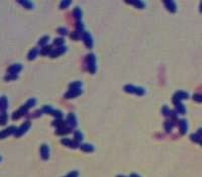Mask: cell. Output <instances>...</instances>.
Masks as SVG:
<instances>
[{"label":"cell","mask_w":202,"mask_h":177,"mask_svg":"<svg viewBox=\"0 0 202 177\" xmlns=\"http://www.w3.org/2000/svg\"><path fill=\"white\" fill-rule=\"evenodd\" d=\"M130 177H139V176L137 175V174H132V175H130Z\"/></svg>","instance_id":"cell-46"},{"label":"cell","mask_w":202,"mask_h":177,"mask_svg":"<svg viewBox=\"0 0 202 177\" xmlns=\"http://www.w3.org/2000/svg\"><path fill=\"white\" fill-rule=\"evenodd\" d=\"M123 89H124V91L127 92V93H134L139 96L144 95V92H146L142 87H137V86H134V85H125V86L123 87Z\"/></svg>","instance_id":"cell-2"},{"label":"cell","mask_w":202,"mask_h":177,"mask_svg":"<svg viewBox=\"0 0 202 177\" xmlns=\"http://www.w3.org/2000/svg\"><path fill=\"white\" fill-rule=\"evenodd\" d=\"M200 145H201V146H202V141H201V142H200Z\"/></svg>","instance_id":"cell-48"},{"label":"cell","mask_w":202,"mask_h":177,"mask_svg":"<svg viewBox=\"0 0 202 177\" xmlns=\"http://www.w3.org/2000/svg\"><path fill=\"white\" fill-rule=\"evenodd\" d=\"M67 51V48H66L65 46H62V47H58L56 50H54V51H52L51 53H50V57L51 58H56V57L62 55V54H64L65 52Z\"/></svg>","instance_id":"cell-11"},{"label":"cell","mask_w":202,"mask_h":177,"mask_svg":"<svg viewBox=\"0 0 202 177\" xmlns=\"http://www.w3.org/2000/svg\"><path fill=\"white\" fill-rule=\"evenodd\" d=\"M53 126L57 127L58 129H60V127H67V124H66V122H64L63 119H55L53 122Z\"/></svg>","instance_id":"cell-24"},{"label":"cell","mask_w":202,"mask_h":177,"mask_svg":"<svg viewBox=\"0 0 202 177\" xmlns=\"http://www.w3.org/2000/svg\"><path fill=\"white\" fill-rule=\"evenodd\" d=\"M80 148L83 152H86V153H90L92 151H94V147L92 145H90V144H82L80 146Z\"/></svg>","instance_id":"cell-21"},{"label":"cell","mask_w":202,"mask_h":177,"mask_svg":"<svg viewBox=\"0 0 202 177\" xmlns=\"http://www.w3.org/2000/svg\"><path fill=\"white\" fill-rule=\"evenodd\" d=\"M35 102H37V100H35V98H30V99H28V100L27 101L25 105H27L28 108H30V107H32V106L35 105Z\"/></svg>","instance_id":"cell-35"},{"label":"cell","mask_w":202,"mask_h":177,"mask_svg":"<svg viewBox=\"0 0 202 177\" xmlns=\"http://www.w3.org/2000/svg\"><path fill=\"white\" fill-rule=\"evenodd\" d=\"M81 87H82V82L80 81H75L69 85L70 90H77V89H81Z\"/></svg>","instance_id":"cell-22"},{"label":"cell","mask_w":202,"mask_h":177,"mask_svg":"<svg viewBox=\"0 0 202 177\" xmlns=\"http://www.w3.org/2000/svg\"><path fill=\"white\" fill-rule=\"evenodd\" d=\"M179 124V131L182 135H185L187 133V130H188V124H187V120L185 119H182L178 122Z\"/></svg>","instance_id":"cell-13"},{"label":"cell","mask_w":202,"mask_h":177,"mask_svg":"<svg viewBox=\"0 0 202 177\" xmlns=\"http://www.w3.org/2000/svg\"><path fill=\"white\" fill-rule=\"evenodd\" d=\"M74 140L77 142V143H80V142L83 140V135L81 132H79V131L74 132Z\"/></svg>","instance_id":"cell-29"},{"label":"cell","mask_w":202,"mask_h":177,"mask_svg":"<svg viewBox=\"0 0 202 177\" xmlns=\"http://www.w3.org/2000/svg\"><path fill=\"white\" fill-rule=\"evenodd\" d=\"M55 117H56V119H62V117H63V113H62V112H60V110H54L53 114Z\"/></svg>","instance_id":"cell-37"},{"label":"cell","mask_w":202,"mask_h":177,"mask_svg":"<svg viewBox=\"0 0 202 177\" xmlns=\"http://www.w3.org/2000/svg\"><path fill=\"white\" fill-rule=\"evenodd\" d=\"M52 52V46H46L42 47V51H40V55L42 56H47L50 55V53Z\"/></svg>","instance_id":"cell-27"},{"label":"cell","mask_w":202,"mask_h":177,"mask_svg":"<svg viewBox=\"0 0 202 177\" xmlns=\"http://www.w3.org/2000/svg\"><path fill=\"white\" fill-rule=\"evenodd\" d=\"M66 177H67V176H66Z\"/></svg>","instance_id":"cell-50"},{"label":"cell","mask_w":202,"mask_h":177,"mask_svg":"<svg viewBox=\"0 0 202 177\" xmlns=\"http://www.w3.org/2000/svg\"><path fill=\"white\" fill-rule=\"evenodd\" d=\"M173 98L181 101L182 99H187V98H189V94L187 93V92H185V91L180 90V91H177V92H176V93L174 94V96H173Z\"/></svg>","instance_id":"cell-15"},{"label":"cell","mask_w":202,"mask_h":177,"mask_svg":"<svg viewBox=\"0 0 202 177\" xmlns=\"http://www.w3.org/2000/svg\"><path fill=\"white\" fill-rule=\"evenodd\" d=\"M190 139H191L193 142H196V143H200L202 141V138L200 136H199L198 134H192L190 135Z\"/></svg>","instance_id":"cell-33"},{"label":"cell","mask_w":202,"mask_h":177,"mask_svg":"<svg viewBox=\"0 0 202 177\" xmlns=\"http://www.w3.org/2000/svg\"><path fill=\"white\" fill-rule=\"evenodd\" d=\"M79 37H80V34L79 32H73L72 34H71V39L72 40H79Z\"/></svg>","instance_id":"cell-42"},{"label":"cell","mask_w":202,"mask_h":177,"mask_svg":"<svg viewBox=\"0 0 202 177\" xmlns=\"http://www.w3.org/2000/svg\"><path fill=\"white\" fill-rule=\"evenodd\" d=\"M16 130H17V127H14V126L6 127L5 130H3V131L0 132V139H5L6 137L10 136V135H12V134L14 135L16 132Z\"/></svg>","instance_id":"cell-5"},{"label":"cell","mask_w":202,"mask_h":177,"mask_svg":"<svg viewBox=\"0 0 202 177\" xmlns=\"http://www.w3.org/2000/svg\"><path fill=\"white\" fill-rule=\"evenodd\" d=\"M73 13H74L75 18H77L78 20L81 19V17H82V11H81V9L79 7H76L74 10H73Z\"/></svg>","instance_id":"cell-30"},{"label":"cell","mask_w":202,"mask_h":177,"mask_svg":"<svg viewBox=\"0 0 202 177\" xmlns=\"http://www.w3.org/2000/svg\"><path fill=\"white\" fill-rule=\"evenodd\" d=\"M82 93V90L81 89H77V90H69L67 93L65 94L66 98H75L77 96H79L80 94Z\"/></svg>","instance_id":"cell-17"},{"label":"cell","mask_w":202,"mask_h":177,"mask_svg":"<svg viewBox=\"0 0 202 177\" xmlns=\"http://www.w3.org/2000/svg\"><path fill=\"white\" fill-rule=\"evenodd\" d=\"M30 127V122H24L21 126L18 127L17 130H16L15 134H14V136L16 137V138H19V137L22 136L23 134H25L28 131V129Z\"/></svg>","instance_id":"cell-3"},{"label":"cell","mask_w":202,"mask_h":177,"mask_svg":"<svg viewBox=\"0 0 202 177\" xmlns=\"http://www.w3.org/2000/svg\"><path fill=\"white\" fill-rule=\"evenodd\" d=\"M22 69V66L20 64H14V65L10 66V67L7 69V73L8 74H12V75H18V73L20 72Z\"/></svg>","instance_id":"cell-10"},{"label":"cell","mask_w":202,"mask_h":177,"mask_svg":"<svg viewBox=\"0 0 202 177\" xmlns=\"http://www.w3.org/2000/svg\"><path fill=\"white\" fill-rule=\"evenodd\" d=\"M173 102H174V104H175L176 112H177V113H181V114L186 113V107H185V105L183 104L181 101L173 98Z\"/></svg>","instance_id":"cell-7"},{"label":"cell","mask_w":202,"mask_h":177,"mask_svg":"<svg viewBox=\"0 0 202 177\" xmlns=\"http://www.w3.org/2000/svg\"><path fill=\"white\" fill-rule=\"evenodd\" d=\"M5 81H11V80H15L17 79V75H12V74H7L5 77H4Z\"/></svg>","instance_id":"cell-39"},{"label":"cell","mask_w":202,"mask_h":177,"mask_svg":"<svg viewBox=\"0 0 202 177\" xmlns=\"http://www.w3.org/2000/svg\"><path fill=\"white\" fill-rule=\"evenodd\" d=\"M7 119H8V115H7L6 112L1 113V114H0V124L4 126V124L7 122Z\"/></svg>","instance_id":"cell-31"},{"label":"cell","mask_w":202,"mask_h":177,"mask_svg":"<svg viewBox=\"0 0 202 177\" xmlns=\"http://www.w3.org/2000/svg\"><path fill=\"white\" fill-rule=\"evenodd\" d=\"M61 143L63 144L64 146H67V147H70V148H72V149H77L78 147H79V143H77L75 140L74 141H72V140H70V139H62V141H61Z\"/></svg>","instance_id":"cell-9"},{"label":"cell","mask_w":202,"mask_h":177,"mask_svg":"<svg viewBox=\"0 0 202 177\" xmlns=\"http://www.w3.org/2000/svg\"><path fill=\"white\" fill-rule=\"evenodd\" d=\"M7 107H8V100H7L6 96H2L0 98V112L1 113L6 112Z\"/></svg>","instance_id":"cell-16"},{"label":"cell","mask_w":202,"mask_h":177,"mask_svg":"<svg viewBox=\"0 0 202 177\" xmlns=\"http://www.w3.org/2000/svg\"><path fill=\"white\" fill-rule=\"evenodd\" d=\"M72 132V129L69 127H60V129L56 130V135H59V136H64V135L70 134Z\"/></svg>","instance_id":"cell-18"},{"label":"cell","mask_w":202,"mask_h":177,"mask_svg":"<svg viewBox=\"0 0 202 177\" xmlns=\"http://www.w3.org/2000/svg\"><path fill=\"white\" fill-rule=\"evenodd\" d=\"M66 124L71 127V129H73V127H75L77 126V120H76V117L74 113H69L68 117H67V120H66Z\"/></svg>","instance_id":"cell-8"},{"label":"cell","mask_w":202,"mask_h":177,"mask_svg":"<svg viewBox=\"0 0 202 177\" xmlns=\"http://www.w3.org/2000/svg\"><path fill=\"white\" fill-rule=\"evenodd\" d=\"M117 177H124V176H121V175H118Z\"/></svg>","instance_id":"cell-47"},{"label":"cell","mask_w":202,"mask_h":177,"mask_svg":"<svg viewBox=\"0 0 202 177\" xmlns=\"http://www.w3.org/2000/svg\"><path fill=\"white\" fill-rule=\"evenodd\" d=\"M49 40H50L49 37H47V35H45V37H42V39H40V41H39V45H40V47H42H42H46L47 46V42H49Z\"/></svg>","instance_id":"cell-32"},{"label":"cell","mask_w":202,"mask_h":177,"mask_svg":"<svg viewBox=\"0 0 202 177\" xmlns=\"http://www.w3.org/2000/svg\"><path fill=\"white\" fill-rule=\"evenodd\" d=\"M42 112L44 113H47V114H53V112H54V108L52 107V106H50V105H45L44 107L42 108Z\"/></svg>","instance_id":"cell-28"},{"label":"cell","mask_w":202,"mask_h":177,"mask_svg":"<svg viewBox=\"0 0 202 177\" xmlns=\"http://www.w3.org/2000/svg\"><path fill=\"white\" fill-rule=\"evenodd\" d=\"M86 62L88 70L91 74H95L96 72V58H95L94 54H88L86 57Z\"/></svg>","instance_id":"cell-1"},{"label":"cell","mask_w":202,"mask_h":177,"mask_svg":"<svg viewBox=\"0 0 202 177\" xmlns=\"http://www.w3.org/2000/svg\"><path fill=\"white\" fill-rule=\"evenodd\" d=\"M49 156H50L49 147H47L46 144H42V145L40 146V157H42L44 160H47L49 159Z\"/></svg>","instance_id":"cell-14"},{"label":"cell","mask_w":202,"mask_h":177,"mask_svg":"<svg viewBox=\"0 0 202 177\" xmlns=\"http://www.w3.org/2000/svg\"><path fill=\"white\" fill-rule=\"evenodd\" d=\"M162 113H163L165 117H169V115H170V113H171L170 108H169L167 105H164L163 108H162Z\"/></svg>","instance_id":"cell-34"},{"label":"cell","mask_w":202,"mask_h":177,"mask_svg":"<svg viewBox=\"0 0 202 177\" xmlns=\"http://www.w3.org/2000/svg\"><path fill=\"white\" fill-rule=\"evenodd\" d=\"M164 4H165L166 8L168 9V11H170L171 13H175L176 10H177V6H176V3L174 1L165 0V1H164Z\"/></svg>","instance_id":"cell-12"},{"label":"cell","mask_w":202,"mask_h":177,"mask_svg":"<svg viewBox=\"0 0 202 177\" xmlns=\"http://www.w3.org/2000/svg\"><path fill=\"white\" fill-rule=\"evenodd\" d=\"M197 134H198L199 136H200L201 138H202V127H200V129H199L198 131H197Z\"/></svg>","instance_id":"cell-44"},{"label":"cell","mask_w":202,"mask_h":177,"mask_svg":"<svg viewBox=\"0 0 202 177\" xmlns=\"http://www.w3.org/2000/svg\"><path fill=\"white\" fill-rule=\"evenodd\" d=\"M0 161H1V157H0Z\"/></svg>","instance_id":"cell-49"},{"label":"cell","mask_w":202,"mask_h":177,"mask_svg":"<svg viewBox=\"0 0 202 177\" xmlns=\"http://www.w3.org/2000/svg\"><path fill=\"white\" fill-rule=\"evenodd\" d=\"M64 42H65V40L62 39V37H60V39H56L54 41V45H56V46L58 47H62L64 46Z\"/></svg>","instance_id":"cell-36"},{"label":"cell","mask_w":202,"mask_h":177,"mask_svg":"<svg viewBox=\"0 0 202 177\" xmlns=\"http://www.w3.org/2000/svg\"><path fill=\"white\" fill-rule=\"evenodd\" d=\"M82 37V40H83V42H84L85 46H86L88 49L92 48V46H93V40H92V37H91V35H90L89 32H85L84 34L82 35V37Z\"/></svg>","instance_id":"cell-6"},{"label":"cell","mask_w":202,"mask_h":177,"mask_svg":"<svg viewBox=\"0 0 202 177\" xmlns=\"http://www.w3.org/2000/svg\"><path fill=\"white\" fill-rule=\"evenodd\" d=\"M193 99L197 102H202V94H194L193 95Z\"/></svg>","instance_id":"cell-41"},{"label":"cell","mask_w":202,"mask_h":177,"mask_svg":"<svg viewBox=\"0 0 202 177\" xmlns=\"http://www.w3.org/2000/svg\"><path fill=\"white\" fill-rule=\"evenodd\" d=\"M173 127H174V124H172V122L171 120H166L165 122V124H164V127H165V130H166V132L167 133H170L171 131L173 130Z\"/></svg>","instance_id":"cell-25"},{"label":"cell","mask_w":202,"mask_h":177,"mask_svg":"<svg viewBox=\"0 0 202 177\" xmlns=\"http://www.w3.org/2000/svg\"><path fill=\"white\" fill-rule=\"evenodd\" d=\"M71 4V1L70 0H64V1H62L61 2V4H60V7L62 9H65V8H67V7L70 5Z\"/></svg>","instance_id":"cell-38"},{"label":"cell","mask_w":202,"mask_h":177,"mask_svg":"<svg viewBox=\"0 0 202 177\" xmlns=\"http://www.w3.org/2000/svg\"><path fill=\"white\" fill-rule=\"evenodd\" d=\"M76 32H79V34H84L85 30H84V25H83V22L81 20H78L76 22Z\"/></svg>","instance_id":"cell-23"},{"label":"cell","mask_w":202,"mask_h":177,"mask_svg":"<svg viewBox=\"0 0 202 177\" xmlns=\"http://www.w3.org/2000/svg\"><path fill=\"white\" fill-rule=\"evenodd\" d=\"M199 9H200V12L202 13V1L200 2V6H199Z\"/></svg>","instance_id":"cell-45"},{"label":"cell","mask_w":202,"mask_h":177,"mask_svg":"<svg viewBox=\"0 0 202 177\" xmlns=\"http://www.w3.org/2000/svg\"><path fill=\"white\" fill-rule=\"evenodd\" d=\"M37 54H39V49H37V48H32V49L29 51V53H28L27 59H28L29 61L35 60V59L37 58Z\"/></svg>","instance_id":"cell-19"},{"label":"cell","mask_w":202,"mask_h":177,"mask_svg":"<svg viewBox=\"0 0 202 177\" xmlns=\"http://www.w3.org/2000/svg\"><path fill=\"white\" fill-rule=\"evenodd\" d=\"M57 32H58V34H60V35H68V30H67V28H65V27L58 28V30H57Z\"/></svg>","instance_id":"cell-40"},{"label":"cell","mask_w":202,"mask_h":177,"mask_svg":"<svg viewBox=\"0 0 202 177\" xmlns=\"http://www.w3.org/2000/svg\"><path fill=\"white\" fill-rule=\"evenodd\" d=\"M127 3L132 4V5H134V7H137V8H144V6H146V4H144V2L142 1H139V0H132V1H127Z\"/></svg>","instance_id":"cell-20"},{"label":"cell","mask_w":202,"mask_h":177,"mask_svg":"<svg viewBox=\"0 0 202 177\" xmlns=\"http://www.w3.org/2000/svg\"><path fill=\"white\" fill-rule=\"evenodd\" d=\"M28 109L29 108L27 107V105H22L21 107L19 108L18 110H16V112H14L12 113V119L13 120H16V119H20L21 117H23V115H25L28 112Z\"/></svg>","instance_id":"cell-4"},{"label":"cell","mask_w":202,"mask_h":177,"mask_svg":"<svg viewBox=\"0 0 202 177\" xmlns=\"http://www.w3.org/2000/svg\"><path fill=\"white\" fill-rule=\"evenodd\" d=\"M67 177H78V172L77 171H72L68 174Z\"/></svg>","instance_id":"cell-43"},{"label":"cell","mask_w":202,"mask_h":177,"mask_svg":"<svg viewBox=\"0 0 202 177\" xmlns=\"http://www.w3.org/2000/svg\"><path fill=\"white\" fill-rule=\"evenodd\" d=\"M18 3L21 4L24 8L27 9H32L34 8V4H32V1H17Z\"/></svg>","instance_id":"cell-26"}]
</instances>
